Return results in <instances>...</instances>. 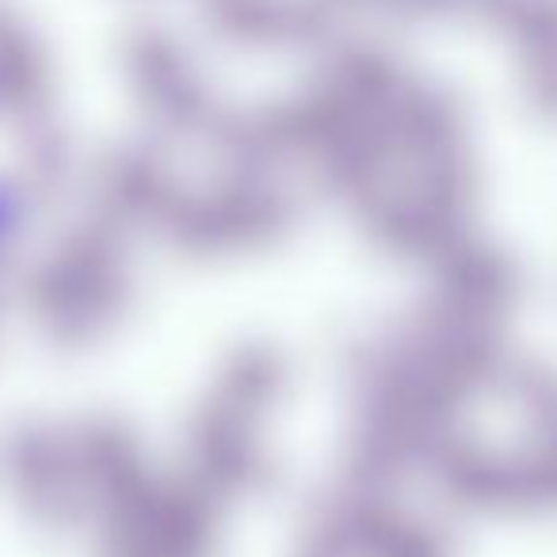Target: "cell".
Masks as SVG:
<instances>
[{"label": "cell", "mask_w": 557, "mask_h": 557, "mask_svg": "<svg viewBox=\"0 0 557 557\" xmlns=\"http://www.w3.org/2000/svg\"><path fill=\"white\" fill-rule=\"evenodd\" d=\"M20 218H24V199H20L16 187L0 180V252L9 248L12 237H16Z\"/></svg>", "instance_id": "1"}]
</instances>
